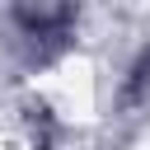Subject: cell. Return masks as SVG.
<instances>
[{
    "instance_id": "cell-1",
    "label": "cell",
    "mask_w": 150,
    "mask_h": 150,
    "mask_svg": "<svg viewBox=\"0 0 150 150\" xmlns=\"http://www.w3.org/2000/svg\"><path fill=\"white\" fill-rule=\"evenodd\" d=\"M145 80H150V47H145V52L136 56V66H131V94H141Z\"/></svg>"
}]
</instances>
